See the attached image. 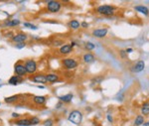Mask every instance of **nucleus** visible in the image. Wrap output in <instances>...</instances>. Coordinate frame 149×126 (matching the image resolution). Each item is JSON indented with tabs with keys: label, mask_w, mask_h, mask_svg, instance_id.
<instances>
[{
	"label": "nucleus",
	"mask_w": 149,
	"mask_h": 126,
	"mask_svg": "<svg viewBox=\"0 0 149 126\" xmlns=\"http://www.w3.org/2000/svg\"><path fill=\"white\" fill-rule=\"evenodd\" d=\"M135 10H136V11H138V12H140V13H142V14H144L145 16H147L149 14V9L146 7V6L138 5V6H136V7H135Z\"/></svg>",
	"instance_id": "obj_17"
},
{
	"label": "nucleus",
	"mask_w": 149,
	"mask_h": 126,
	"mask_svg": "<svg viewBox=\"0 0 149 126\" xmlns=\"http://www.w3.org/2000/svg\"><path fill=\"white\" fill-rule=\"evenodd\" d=\"M72 50H73V47L71 46V44H65V45H63L62 47L60 48L59 52H60L61 55H67V54L71 53Z\"/></svg>",
	"instance_id": "obj_13"
},
{
	"label": "nucleus",
	"mask_w": 149,
	"mask_h": 126,
	"mask_svg": "<svg viewBox=\"0 0 149 126\" xmlns=\"http://www.w3.org/2000/svg\"><path fill=\"white\" fill-rule=\"evenodd\" d=\"M46 79H47L48 82L54 83V82H56V81L59 80V76L58 75H55V74H49V75H46Z\"/></svg>",
	"instance_id": "obj_16"
},
{
	"label": "nucleus",
	"mask_w": 149,
	"mask_h": 126,
	"mask_svg": "<svg viewBox=\"0 0 149 126\" xmlns=\"http://www.w3.org/2000/svg\"><path fill=\"white\" fill-rule=\"evenodd\" d=\"M107 34V29L106 28H100V29H96L93 31V35L97 38H103Z\"/></svg>",
	"instance_id": "obj_9"
},
{
	"label": "nucleus",
	"mask_w": 149,
	"mask_h": 126,
	"mask_svg": "<svg viewBox=\"0 0 149 126\" xmlns=\"http://www.w3.org/2000/svg\"><path fill=\"white\" fill-rule=\"evenodd\" d=\"M85 49L88 50V51H93V50L96 49V45L92 42H87V43H85Z\"/></svg>",
	"instance_id": "obj_24"
},
{
	"label": "nucleus",
	"mask_w": 149,
	"mask_h": 126,
	"mask_svg": "<svg viewBox=\"0 0 149 126\" xmlns=\"http://www.w3.org/2000/svg\"><path fill=\"white\" fill-rule=\"evenodd\" d=\"M14 124L17 126H31V121L29 118H21V119H18L14 122Z\"/></svg>",
	"instance_id": "obj_11"
},
{
	"label": "nucleus",
	"mask_w": 149,
	"mask_h": 126,
	"mask_svg": "<svg viewBox=\"0 0 149 126\" xmlns=\"http://www.w3.org/2000/svg\"><path fill=\"white\" fill-rule=\"evenodd\" d=\"M29 119H30V121H31V124H32V125H37V124H39V123H40V119H39L37 116H33V117L29 118Z\"/></svg>",
	"instance_id": "obj_25"
},
{
	"label": "nucleus",
	"mask_w": 149,
	"mask_h": 126,
	"mask_svg": "<svg viewBox=\"0 0 149 126\" xmlns=\"http://www.w3.org/2000/svg\"><path fill=\"white\" fill-rule=\"evenodd\" d=\"M43 125L44 126H53L54 125V121H53V119H46L44 122H43Z\"/></svg>",
	"instance_id": "obj_26"
},
{
	"label": "nucleus",
	"mask_w": 149,
	"mask_h": 126,
	"mask_svg": "<svg viewBox=\"0 0 149 126\" xmlns=\"http://www.w3.org/2000/svg\"><path fill=\"white\" fill-rule=\"evenodd\" d=\"M63 66L68 69V70H73V69H76L78 67V62L75 60V59H72V58H67L64 59L62 61Z\"/></svg>",
	"instance_id": "obj_4"
},
{
	"label": "nucleus",
	"mask_w": 149,
	"mask_h": 126,
	"mask_svg": "<svg viewBox=\"0 0 149 126\" xmlns=\"http://www.w3.org/2000/svg\"><path fill=\"white\" fill-rule=\"evenodd\" d=\"M19 24H20V21L18 19H13V20L7 21L5 23V26H7V27H15V26H18Z\"/></svg>",
	"instance_id": "obj_20"
},
{
	"label": "nucleus",
	"mask_w": 149,
	"mask_h": 126,
	"mask_svg": "<svg viewBox=\"0 0 149 126\" xmlns=\"http://www.w3.org/2000/svg\"><path fill=\"white\" fill-rule=\"evenodd\" d=\"M12 116H13L14 118H17V117L19 116V114H17V113H12Z\"/></svg>",
	"instance_id": "obj_33"
},
{
	"label": "nucleus",
	"mask_w": 149,
	"mask_h": 126,
	"mask_svg": "<svg viewBox=\"0 0 149 126\" xmlns=\"http://www.w3.org/2000/svg\"><path fill=\"white\" fill-rule=\"evenodd\" d=\"M33 102L36 105H44L46 103V97L44 96H40V95H37V96H34L33 97Z\"/></svg>",
	"instance_id": "obj_12"
},
{
	"label": "nucleus",
	"mask_w": 149,
	"mask_h": 126,
	"mask_svg": "<svg viewBox=\"0 0 149 126\" xmlns=\"http://www.w3.org/2000/svg\"><path fill=\"white\" fill-rule=\"evenodd\" d=\"M25 46H26V44H25V43H20V44H17L16 48L17 49H23Z\"/></svg>",
	"instance_id": "obj_29"
},
{
	"label": "nucleus",
	"mask_w": 149,
	"mask_h": 126,
	"mask_svg": "<svg viewBox=\"0 0 149 126\" xmlns=\"http://www.w3.org/2000/svg\"><path fill=\"white\" fill-rule=\"evenodd\" d=\"M143 126H149V121L145 122V123H143Z\"/></svg>",
	"instance_id": "obj_35"
},
{
	"label": "nucleus",
	"mask_w": 149,
	"mask_h": 126,
	"mask_svg": "<svg viewBox=\"0 0 149 126\" xmlns=\"http://www.w3.org/2000/svg\"><path fill=\"white\" fill-rule=\"evenodd\" d=\"M19 96L18 95H12V96H9V97H5L4 98V101L6 103H14L18 100Z\"/></svg>",
	"instance_id": "obj_21"
},
{
	"label": "nucleus",
	"mask_w": 149,
	"mask_h": 126,
	"mask_svg": "<svg viewBox=\"0 0 149 126\" xmlns=\"http://www.w3.org/2000/svg\"><path fill=\"white\" fill-rule=\"evenodd\" d=\"M141 113L143 115H148L149 114V101H145L142 106H141Z\"/></svg>",
	"instance_id": "obj_19"
},
{
	"label": "nucleus",
	"mask_w": 149,
	"mask_h": 126,
	"mask_svg": "<svg viewBox=\"0 0 149 126\" xmlns=\"http://www.w3.org/2000/svg\"><path fill=\"white\" fill-rule=\"evenodd\" d=\"M54 45H55L56 47H58V46H63V42H62V41H57V42L54 43Z\"/></svg>",
	"instance_id": "obj_30"
},
{
	"label": "nucleus",
	"mask_w": 149,
	"mask_h": 126,
	"mask_svg": "<svg viewBox=\"0 0 149 126\" xmlns=\"http://www.w3.org/2000/svg\"><path fill=\"white\" fill-rule=\"evenodd\" d=\"M24 67H25L26 73L29 74V75H33L37 71V63L34 60H27V61H25Z\"/></svg>",
	"instance_id": "obj_3"
},
{
	"label": "nucleus",
	"mask_w": 149,
	"mask_h": 126,
	"mask_svg": "<svg viewBox=\"0 0 149 126\" xmlns=\"http://www.w3.org/2000/svg\"><path fill=\"white\" fill-rule=\"evenodd\" d=\"M22 80L20 79V77H18V76H13V77H11V79L8 80V83H10V84H13V85H17L18 83H20Z\"/></svg>",
	"instance_id": "obj_18"
},
{
	"label": "nucleus",
	"mask_w": 149,
	"mask_h": 126,
	"mask_svg": "<svg viewBox=\"0 0 149 126\" xmlns=\"http://www.w3.org/2000/svg\"><path fill=\"white\" fill-rule=\"evenodd\" d=\"M26 40H27V35L24 34V33H18L16 35H14L13 38H12V41L14 43H16V44L24 43Z\"/></svg>",
	"instance_id": "obj_7"
},
{
	"label": "nucleus",
	"mask_w": 149,
	"mask_h": 126,
	"mask_svg": "<svg viewBox=\"0 0 149 126\" xmlns=\"http://www.w3.org/2000/svg\"><path fill=\"white\" fill-rule=\"evenodd\" d=\"M81 26V24H80V22L79 21H77V20H72L71 22H70V27L72 28V29H78L79 27Z\"/></svg>",
	"instance_id": "obj_23"
},
{
	"label": "nucleus",
	"mask_w": 149,
	"mask_h": 126,
	"mask_svg": "<svg viewBox=\"0 0 149 126\" xmlns=\"http://www.w3.org/2000/svg\"><path fill=\"white\" fill-rule=\"evenodd\" d=\"M144 68H145L144 61H139V62H137L135 64V66L132 68V72L133 73H140V72H142L144 70Z\"/></svg>",
	"instance_id": "obj_10"
},
{
	"label": "nucleus",
	"mask_w": 149,
	"mask_h": 126,
	"mask_svg": "<svg viewBox=\"0 0 149 126\" xmlns=\"http://www.w3.org/2000/svg\"><path fill=\"white\" fill-rule=\"evenodd\" d=\"M0 86H1V85H0Z\"/></svg>",
	"instance_id": "obj_37"
},
{
	"label": "nucleus",
	"mask_w": 149,
	"mask_h": 126,
	"mask_svg": "<svg viewBox=\"0 0 149 126\" xmlns=\"http://www.w3.org/2000/svg\"><path fill=\"white\" fill-rule=\"evenodd\" d=\"M114 10H115V7L110 5H101L97 8V12L100 15L104 16H111L114 13Z\"/></svg>",
	"instance_id": "obj_2"
},
{
	"label": "nucleus",
	"mask_w": 149,
	"mask_h": 126,
	"mask_svg": "<svg viewBox=\"0 0 149 126\" xmlns=\"http://www.w3.org/2000/svg\"><path fill=\"white\" fill-rule=\"evenodd\" d=\"M81 25H82V27H83V28H87V27H88V24H87L86 22H83Z\"/></svg>",
	"instance_id": "obj_31"
},
{
	"label": "nucleus",
	"mask_w": 149,
	"mask_h": 126,
	"mask_svg": "<svg viewBox=\"0 0 149 126\" xmlns=\"http://www.w3.org/2000/svg\"><path fill=\"white\" fill-rule=\"evenodd\" d=\"M14 73H15V75L18 76V77H23V76L27 75L24 65H22V64L20 63H17L14 66Z\"/></svg>",
	"instance_id": "obj_6"
},
{
	"label": "nucleus",
	"mask_w": 149,
	"mask_h": 126,
	"mask_svg": "<svg viewBox=\"0 0 149 126\" xmlns=\"http://www.w3.org/2000/svg\"><path fill=\"white\" fill-rule=\"evenodd\" d=\"M144 123V117L142 115H138L136 118H135V121H134V125L139 126L142 125Z\"/></svg>",
	"instance_id": "obj_22"
},
{
	"label": "nucleus",
	"mask_w": 149,
	"mask_h": 126,
	"mask_svg": "<svg viewBox=\"0 0 149 126\" xmlns=\"http://www.w3.org/2000/svg\"><path fill=\"white\" fill-rule=\"evenodd\" d=\"M61 3L59 2V1H54V0H51L48 2V4H47V8H48V10H49L50 12H54V13H56V12H59L60 11V9H61Z\"/></svg>",
	"instance_id": "obj_5"
},
{
	"label": "nucleus",
	"mask_w": 149,
	"mask_h": 126,
	"mask_svg": "<svg viewBox=\"0 0 149 126\" xmlns=\"http://www.w3.org/2000/svg\"><path fill=\"white\" fill-rule=\"evenodd\" d=\"M73 97H74L73 93H68V94H66V95L60 96V97H59V99L61 100V102H66V103H70V102L72 101Z\"/></svg>",
	"instance_id": "obj_15"
},
{
	"label": "nucleus",
	"mask_w": 149,
	"mask_h": 126,
	"mask_svg": "<svg viewBox=\"0 0 149 126\" xmlns=\"http://www.w3.org/2000/svg\"><path fill=\"white\" fill-rule=\"evenodd\" d=\"M98 126H100V125H98Z\"/></svg>",
	"instance_id": "obj_36"
},
{
	"label": "nucleus",
	"mask_w": 149,
	"mask_h": 126,
	"mask_svg": "<svg viewBox=\"0 0 149 126\" xmlns=\"http://www.w3.org/2000/svg\"><path fill=\"white\" fill-rule=\"evenodd\" d=\"M24 27L30 28V29H33V30H36V29L38 28L36 25H33V24H31V23H25V24H24Z\"/></svg>",
	"instance_id": "obj_27"
},
{
	"label": "nucleus",
	"mask_w": 149,
	"mask_h": 126,
	"mask_svg": "<svg viewBox=\"0 0 149 126\" xmlns=\"http://www.w3.org/2000/svg\"><path fill=\"white\" fill-rule=\"evenodd\" d=\"M125 51H126V53H131V52H132V49L129 48V49H127V50H125Z\"/></svg>",
	"instance_id": "obj_34"
},
{
	"label": "nucleus",
	"mask_w": 149,
	"mask_h": 126,
	"mask_svg": "<svg viewBox=\"0 0 149 126\" xmlns=\"http://www.w3.org/2000/svg\"><path fill=\"white\" fill-rule=\"evenodd\" d=\"M95 60H96L95 56H94L93 54H91V53L84 54V56H83V62H84V63H86V64L93 63V62H95Z\"/></svg>",
	"instance_id": "obj_14"
},
{
	"label": "nucleus",
	"mask_w": 149,
	"mask_h": 126,
	"mask_svg": "<svg viewBox=\"0 0 149 126\" xmlns=\"http://www.w3.org/2000/svg\"><path fill=\"white\" fill-rule=\"evenodd\" d=\"M69 121L78 125L82 122L83 120V113L79 110H73L70 114H69V117H68Z\"/></svg>",
	"instance_id": "obj_1"
},
{
	"label": "nucleus",
	"mask_w": 149,
	"mask_h": 126,
	"mask_svg": "<svg viewBox=\"0 0 149 126\" xmlns=\"http://www.w3.org/2000/svg\"><path fill=\"white\" fill-rule=\"evenodd\" d=\"M119 55H120V57H121L122 59H125V58L127 57V53H126L125 50H121V51L119 52Z\"/></svg>",
	"instance_id": "obj_28"
},
{
	"label": "nucleus",
	"mask_w": 149,
	"mask_h": 126,
	"mask_svg": "<svg viewBox=\"0 0 149 126\" xmlns=\"http://www.w3.org/2000/svg\"><path fill=\"white\" fill-rule=\"evenodd\" d=\"M30 79L34 81V82H37V83H46L47 82V79H46V75H35L30 77Z\"/></svg>",
	"instance_id": "obj_8"
},
{
	"label": "nucleus",
	"mask_w": 149,
	"mask_h": 126,
	"mask_svg": "<svg viewBox=\"0 0 149 126\" xmlns=\"http://www.w3.org/2000/svg\"><path fill=\"white\" fill-rule=\"evenodd\" d=\"M107 120H108L109 122H112V121H113V118H112V116H111V115H107Z\"/></svg>",
	"instance_id": "obj_32"
}]
</instances>
